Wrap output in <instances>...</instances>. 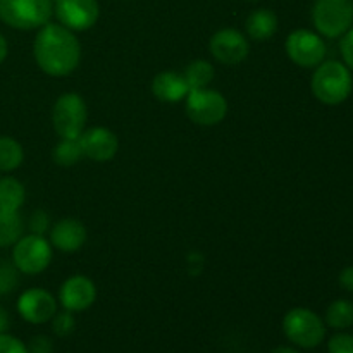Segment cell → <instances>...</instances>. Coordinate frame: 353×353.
Here are the masks:
<instances>
[{
  "mask_svg": "<svg viewBox=\"0 0 353 353\" xmlns=\"http://www.w3.org/2000/svg\"><path fill=\"white\" fill-rule=\"evenodd\" d=\"M33 57L45 74L64 78L78 69L81 62V43L74 31L62 24L47 23L34 37Z\"/></svg>",
  "mask_w": 353,
  "mask_h": 353,
  "instance_id": "1",
  "label": "cell"
},
{
  "mask_svg": "<svg viewBox=\"0 0 353 353\" xmlns=\"http://www.w3.org/2000/svg\"><path fill=\"white\" fill-rule=\"evenodd\" d=\"M310 90L324 105H340L353 92L352 71L341 61H323L314 69Z\"/></svg>",
  "mask_w": 353,
  "mask_h": 353,
  "instance_id": "2",
  "label": "cell"
},
{
  "mask_svg": "<svg viewBox=\"0 0 353 353\" xmlns=\"http://www.w3.org/2000/svg\"><path fill=\"white\" fill-rule=\"evenodd\" d=\"M283 333L295 347L312 350L326 338V323L314 310L295 307L283 317Z\"/></svg>",
  "mask_w": 353,
  "mask_h": 353,
  "instance_id": "3",
  "label": "cell"
},
{
  "mask_svg": "<svg viewBox=\"0 0 353 353\" xmlns=\"http://www.w3.org/2000/svg\"><path fill=\"white\" fill-rule=\"evenodd\" d=\"M54 14L52 0H0V21L12 30H40Z\"/></svg>",
  "mask_w": 353,
  "mask_h": 353,
  "instance_id": "4",
  "label": "cell"
},
{
  "mask_svg": "<svg viewBox=\"0 0 353 353\" xmlns=\"http://www.w3.org/2000/svg\"><path fill=\"white\" fill-rule=\"evenodd\" d=\"M312 23L323 38H341L353 26V0H316Z\"/></svg>",
  "mask_w": 353,
  "mask_h": 353,
  "instance_id": "5",
  "label": "cell"
},
{
  "mask_svg": "<svg viewBox=\"0 0 353 353\" xmlns=\"http://www.w3.org/2000/svg\"><path fill=\"white\" fill-rule=\"evenodd\" d=\"M52 262V245L41 234H23L12 245V264L26 276L41 274Z\"/></svg>",
  "mask_w": 353,
  "mask_h": 353,
  "instance_id": "6",
  "label": "cell"
},
{
  "mask_svg": "<svg viewBox=\"0 0 353 353\" xmlns=\"http://www.w3.org/2000/svg\"><path fill=\"white\" fill-rule=\"evenodd\" d=\"M86 103L76 92L62 93L52 107V126L61 138H79L85 131Z\"/></svg>",
  "mask_w": 353,
  "mask_h": 353,
  "instance_id": "7",
  "label": "cell"
},
{
  "mask_svg": "<svg viewBox=\"0 0 353 353\" xmlns=\"http://www.w3.org/2000/svg\"><path fill=\"white\" fill-rule=\"evenodd\" d=\"M186 116L199 126H216L223 123L228 114V100L212 88L190 90L186 95Z\"/></svg>",
  "mask_w": 353,
  "mask_h": 353,
  "instance_id": "8",
  "label": "cell"
},
{
  "mask_svg": "<svg viewBox=\"0 0 353 353\" xmlns=\"http://www.w3.org/2000/svg\"><path fill=\"white\" fill-rule=\"evenodd\" d=\"M286 55L293 64L303 69H316L323 61H326L327 47L324 38L317 31L300 30L292 31L285 43Z\"/></svg>",
  "mask_w": 353,
  "mask_h": 353,
  "instance_id": "9",
  "label": "cell"
},
{
  "mask_svg": "<svg viewBox=\"0 0 353 353\" xmlns=\"http://www.w3.org/2000/svg\"><path fill=\"white\" fill-rule=\"evenodd\" d=\"M59 24L71 31H86L99 21L100 7L97 0H57L54 7Z\"/></svg>",
  "mask_w": 353,
  "mask_h": 353,
  "instance_id": "10",
  "label": "cell"
},
{
  "mask_svg": "<svg viewBox=\"0 0 353 353\" xmlns=\"http://www.w3.org/2000/svg\"><path fill=\"white\" fill-rule=\"evenodd\" d=\"M210 54L219 64L236 65L248 57L250 43L241 31L234 28H223L210 38Z\"/></svg>",
  "mask_w": 353,
  "mask_h": 353,
  "instance_id": "11",
  "label": "cell"
},
{
  "mask_svg": "<svg viewBox=\"0 0 353 353\" xmlns=\"http://www.w3.org/2000/svg\"><path fill=\"white\" fill-rule=\"evenodd\" d=\"M16 307L19 316L30 324L50 323L57 314V300L43 288H30L21 293Z\"/></svg>",
  "mask_w": 353,
  "mask_h": 353,
  "instance_id": "12",
  "label": "cell"
},
{
  "mask_svg": "<svg viewBox=\"0 0 353 353\" xmlns=\"http://www.w3.org/2000/svg\"><path fill=\"white\" fill-rule=\"evenodd\" d=\"M97 286L88 276L76 274L65 279L59 290V303L69 312H85L95 303Z\"/></svg>",
  "mask_w": 353,
  "mask_h": 353,
  "instance_id": "13",
  "label": "cell"
},
{
  "mask_svg": "<svg viewBox=\"0 0 353 353\" xmlns=\"http://www.w3.org/2000/svg\"><path fill=\"white\" fill-rule=\"evenodd\" d=\"M79 145H81L83 157L93 162H109L116 157L119 150V140L116 133L109 128L95 126L85 130L79 134Z\"/></svg>",
  "mask_w": 353,
  "mask_h": 353,
  "instance_id": "14",
  "label": "cell"
},
{
  "mask_svg": "<svg viewBox=\"0 0 353 353\" xmlns=\"http://www.w3.org/2000/svg\"><path fill=\"white\" fill-rule=\"evenodd\" d=\"M48 234H50L48 241H50L52 248H57V250L65 252V254L78 252L86 241L85 224L81 221L74 219V217H64V219L57 221L50 228Z\"/></svg>",
  "mask_w": 353,
  "mask_h": 353,
  "instance_id": "15",
  "label": "cell"
},
{
  "mask_svg": "<svg viewBox=\"0 0 353 353\" xmlns=\"http://www.w3.org/2000/svg\"><path fill=\"white\" fill-rule=\"evenodd\" d=\"M188 92L190 86L183 72L162 71L155 74V78L152 79V93L161 102H181V100L186 99Z\"/></svg>",
  "mask_w": 353,
  "mask_h": 353,
  "instance_id": "16",
  "label": "cell"
},
{
  "mask_svg": "<svg viewBox=\"0 0 353 353\" xmlns=\"http://www.w3.org/2000/svg\"><path fill=\"white\" fill-rule=\"evenodd\" d=\"M278 16L271 9H257L247 17L245 30L255 41H268L278 31Z\"/></svg>",
  "mask_w": 353,
  "mask_h": 353,
  "instance_id": "17",
  "label": "cell"
},
{
  "mask_svg": "<svg viewBox=\"0 0 353 353\" xmlns=\"http://www.w3.org/2000/svg\"><path fill=\"white\" fill-rule=\"evenodd\" d=\"M24 199H26V190L19 179L12 176L0 178V210L19 212Z\"/></svg>",
  "mask_w": 353,
  "mask_h": 353,
  "instance_id": "18",
  "label": "cell"
},
{
  "mask_svg": "<svg viewBox=\"0 0 353 353\" xmlns=\"http://www.w3.org/2000/svg\"><path fill=\"white\" fill-rule=\"evenodd\" d=\"M326 327L334 331H345L353 326V302L345 299H338L330 303L324 316Z\"/></svg>",
  "mask_w": 353,
  "mask_h": 353,
  "instance_id": "19",
  "label": "cell"
},
{
  "mask_svg": "<svg viewBox=\"0 0 353 353\" xmlns=\"http://www.w3.org/2000/svg\"><path fill=\"white\" fill-rule=\"evenodd\" d=\"M24 161L23 145L12 137H0V172H12Z\"/></svg>",
  "mask_w": 353,
  "mask_h": 353,
  "instance_id": "20",
  "label": "cell"
},
{
  "mask_svg": "<svg viewBox=\"0 0 353 353\" xmlns=\"http://www.w3.org/2000/svg\"><path fill=\"white\" fill-rule=\"evenodd\" d=\"M214 74H216L214 65L210 64L209 61H203V59H196V61L190 62V64L186 65L185 72H183L190 90L207 88V86L212 83Z\"/></svg>",
  "mask_w": 353,
  "mask_h": 353,
  "instance_id": "21",
  "label": "cell"
},
{
  "mask_svg": "<svg viewBox=\"0 0 353 353\" xmlns=\"http://www.w3.org/2000/svg\"><path fill=\"white\" fill-rule=\"evenodd\" d=\"M23 236V219L19 212L0 210V248L12 247Z\"/></svg>",
  "mask_w": 353,
  "mask_h": 353,
  "instance_id": "22",
  "label": "cell"
},
{
  "mask_svg": "<svg viewBox=\"0 0 353 353\" xmlns=\"http://www.w3.org/2000/svg\"><path fill=\"white\" fill-rule=\"evenodd\" d=\"M83 159L81 145L78 138H61L54 148V161L61 168H71Z\"/></svg>",
  "mask_w": 353,
  "mask_h": 353,
  "instance_id": "23",
  "label": "cell"
},
{
  "mask_svg": "<svg viewBox=\"0 0 353 353\" xmlns=\"http://www.w3.org/2000/svg\"><path fill=\"white\" fill-rule=\"evenodd\" d=\"M19 271L9 262H0V295H9L19 285Z\"/></svg>",
  "mask_w": 353,
  "mask_h": 353,
  "instance_id": "24",
  "label": "cell"
},
{
  "mask_svg": "<svg viewBox=\"0 0 353 353\" xmlns=\"http://www.w3.org/2000/svg\"><path fill=\"white\" fill-rule=\"evenodd\" d=\"M76 327V319L74 312H69V310H62L57 312L52 317V330L57 336H69V334L74 331Z\"/></svg>",
  "mask_w": 353,
  "mask_h": 353,
  "instance_id": "25",
  "label": "cell"
},
{
  "mask_svg": "<svg viewBox=\"0 0 353 353\" xmlns=\"http://www.w3.org/2000/svg\"><path fill=\"white\" fill-rule=\"evenodd\" d=\"M327 353H353V334L338 331L327 341Z\"/></svg>",
  "mask_w": 353,
  "mask_h": 353,
  "instance_id": "26",
  "label": "cell"
},
{
  "mask_svg": "<svg viewBox=\"0 0 353 353\" xmlns=\"http://www.w3.org/2000/svg\"><path fill=\"white\" fill-rule=\"evenodd\" d=\"M341 62L353 72V26L340 38Z\"/></svg>",
  "mask_w": 353,
  "mask_h": 353,
  "instance_id": "27",
  "label": "cell"
},
{
  "mask_svg": "<svg viewBox=\"0 0 353 353\" xmlns=\"http://www.w3.org/2000/svg\"><path fill=\"white\" fill-rule=\"evenodd\" d=\"M30 231L34 234L43 236L47 231H50V217L45 210H34L30 217Z\"/></svg>",
  "mask_w": 353,
  "mask_h": 353,
  "instance_id": "28",
  "label": "cell"
},
{
  "mask_svg": "<svg viewBox=\"0 0 353 353\" xmlns=\"http://www.w3.org/2000/svg\"><path fill=\"white\" fill-rule=\"evenodd\" d=\"M0 353H28V347L9 333L0 334Z\"/></svg>",
  "mask_w": 353,
  "mask_h": 353,
  "instance_id": "29",
  "label": "cell"
},
{
  "mask_svg": "<svg viewBox=\"0 0 353 353\" xmlns=\"http://www.w3.org/2000/svg\"><path fill=\"white\" fill-rule=\"evenodd\" d=\"M28 353H52L54 352V343L48 336L38 334V336L31 338L30 343L26 345Z\"/></svg>",
  "mask_w": 353,
  "mask_h": 353,
  "instance_id": "30",
  "label": "cell"
},
{
  "mask_svg": "<svg viewBox=\"0 0 353 353\" xmlns=\"http://www.w3.org/2000/svg\"><path fill=\"white\" fill-rule=\"evenodd\" d=\"M338 283H340V286L345 292L353 293V265L341 269L340 276H338Z\"/></svg>",
  "mask_w": 353,
  "mask_h": 353,
  "instance_id": "31",
  "label": "cell"
},
{
  "mask_svg": "<svg viewBox=\"0 0 353 353\" xmlns=\"http://www.w3.org/2000/svg\"><path fill=\"white\" fill-rule=\"evenodd\" d=\"M10 327V317L7 314V310L3 307H0V334L7 333V330Z\"/></svg>",
  "mask_w": 353,
  "mask_h": 353,
  "instance_id": "32",
  "label": "cell"
},
{
  "mask_svg": "<svg viewBox=\"0 0 353 353\" xmlns=\"http://www.w3.org/2000/svg\"><path fill=\"white\" fill-rule=\"evenodd\" d=\"M7 54H9V45H7L6 37L0 33V64L7 59Z\"/></svg>",
  "mask_w": 353,
  "mask_h": 353,
  "instance_id": "33",
  "label": "cell"
},
{
  "mask_svg": "<svg viewBox=\"0 0 353 353\" xmlns=\"http://www.w3.org/2000/svg\"><path fill=\"white\" fill-rule=\"evenodd\" d=\"M271 353H300V350H296V348L293 347H285V345H281V347H276Z\"/></svg>",
  "mask_w": 353,
  "mask_h": 353,
  "instance_id": "34",
  "label": "cell"
},
{
  "mask_svg": "<svg viewBox=\"0 0 353 353\" xmlns=\"http://www.w3.org/2000/svg\"><path fill=\"white\" fill-rule=\"evenodd\" d=\"M250 2H259V0H250Z\"/></svg>",
  "mask_w": 353,
  "mask_h": 353,
  "instance_id": "35",
  "label": "cell"
},
{
  "mask_svg": "<svg viewBox=\"0 0 353 353\" xmlns=\"http://www.w3.org/2000/svg\"><path fill=\"white\" fill-rule=\"evenodd\" d=\"M54 2H57V0H54Z\"/></svg>",
  "mask_w": 353,
  "mask_h": 353,
  "instance_id": "36",
  "label": "cell"
},
{
  "mask_svg": "<svg viewBox=\"0 0 353 353\" xmlns=\"http://www.w3.org/2000/svg\"><path fill=\"white\" fill-rule=\"evenodd\" d=\"M352 93H353V92H352Z\"/></svg>",
  "mask_w": 353,
  "mask_h": 353,
  "instance_id": "37",
  "label": "cell"
}]
</instances>
